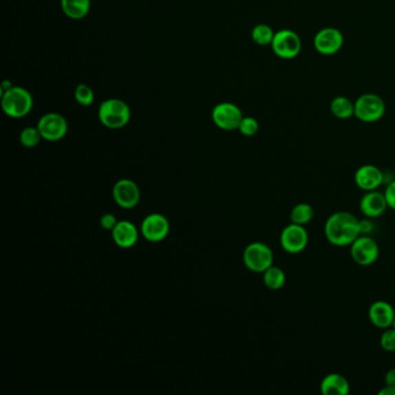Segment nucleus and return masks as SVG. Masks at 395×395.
Wrapping results in <instances>:
<instances>
[{
  "label": "nucleus",
  "instance_id": "nucleus-5",
  "mask_svg": "<svg viewBox=\"0 0 395 395\" xmlns=\"http://www.w3.org/2000/svg\"><path fill=\"white\" fill-rule=\"evenodd\" d=\"M386 105L381 96L374 93H365L355 101V118L364 123H374L383 118Z\"/></svg>",
  "mask_w": 395,
  "mask_h": 395
},
{
  "label": "nucleus",
  "instance_id": "nucleus-4",
  "mask_svg": "<svg viewBox=\"0 0 395 395\" xmlns=\"http://www.w3.org/2000/svg\"><path fill=\"white\" fill-rule=\"evenodd\" d=\"M242 260L248 270L264 274L268 268L274 264V252L264 242H252L244 250Z\"/></svg>",
  "mask_w": 395,
  "mask_h": 395
},
{
  "label": "nucleus",
  "instance_id": "nucleus-31",
  "mask_svg": "<svg viewBox=\"0 0 395 395\" xmlns=\"http://www.w3.org/2000/svg\"><path fill=\"white\" fill-rule=\"evenodd\" d=\"M385 384L387 386H395V369L388 370L385 374Z\"/></svg>",
  "mask_w": 395,
  "mask_h": 395
},
{
  "label": "nucleus",
  "instance_id": "nucleus-9",
  "mask_svg": "<svg viewBox=\"0 0 395 395\" xmlns=\"http://www.w3.org/2000/svg\"><path fill=\"white\" fill-rule=\"evenodd\" d=\"M308 232L303 225L291 223L284 227L279 237V242L286 253L299 254L308 245Z\"/></svg>",
  "mask_w": 395,
  "mask_h": 395
},
{
  "label": "nucleus",
  "instance_id": "nucleus-8",
  "mask_svg": "<svg viewBox=\"0 0 395 395\" xmlns=\"http://www.w3.org/2000/svg\"><path fill=\"white\" fill-rule=\"evenodd\" d=\"M211 118L218 128L224 131H233L238 130L244 115L242 109L235 103H222L215 106Z\"/></svg>",
  "mask_w": 395,
  "mask_h": 395
},
{
  "label": "nucleus",
  "instance_id": "nucleus-23",
  "mask_svg": "<svg viewBox=\"0 0 395 395\" xmlns=\"http://www.w3.org/2000/svg\"><path fill=\"white\" fill-rule=\"evenodd\" d=\"M275 32L270 26L266 23L257 25L252 30V40L259 45H271V42L274 40Z\"/></svg>",
  "mask_w": 395,
  "mask_h": 395
},
{
  "label": "nucleus",
  "instance_id": "nucleus-29",
  "mask_svg": "<svg viewBox=\"0 0 395 395\" xmlns=\"http://www.w3.org/2000/svg\"><path fill=\"white\" fill-rule=\"evenodd\" d=\"M384 194L385 198H386V201H387L388 208L395 211V180H393V181L388 184Z\"/></svg>",
  "mask_w": 395,
  "mask_h": 395
},
{
  "label": "nucleus",
  "instance_id": "nucleus-13",
  "mask_svg": "<svg viewBox=\"0 0 395 395\" xmlns=\"http://www.w3.org/2000/svg\"><path fill=\"white\" fill-rule=\"evenodd\" d=\"M113 198L118 206L132 209L140 201V191L137 183L132 180L121 179L114 184Z\"/></svg>",
  "mask_w": 395,
  "mask_h": 395
},
{
  "label": "nucleus",
  "instance_id": "nucleus-33",
  "mask_svg": "<svg viewBox=\"0 0 395 395\" xmlns=\"http://www.w3.org/2000/svg\"><path fill=\"white\" fill-rule=\"evenodd\" d=\"M11 87H13V85H12L11 81H5L4 83H3V85H1V91H8V89H10Z\"/></svg>",
  "mask_w": 395,
  "mask_h": 395
},
{
  "label": "nucleus",
  "instance_id": "nucleus-25",
  "mask_svg": "<svg viewBox=\"0 0 395 395\" xmlns=\"http://www.w3.org/2000/svg\"><path fill=\"white\" fill-rule=\"evenodd\" d=\"M74 99L81 106L89 107L94 103V91L88 85L79 84L74 89Z\"/></svg>",
  "mask_w": 395,
  "mask_h": 395
},
{
  "label": "nucleus",
  "instance_id": "nucleus-14",
  "mask_svg": "<svg viewBox=\"0 0 395 395\" xmlns=\"http://www.w3.org/2000/svg\"><path fill=\"white\" fill-rule=\"evenodd\" d=\"M359 209H361V213L370 220L383 216L388 209L385 194L377 191H366L361 198Z\"/></svg>",
  "mask_w": 395,
  "mask_h": 395
},
{
  "label": "nucleus",
  "instance_id": "nucleus-24",
  "mask_svg": "<svg viewBox=\"0 0 395 395\" xmlns=\"http://www.w3.org/2000/svg\"><path fill=\"white\" fill-rule=\"evenodd\" d=\"M42 135H41L40 130L35 128V127H28L22 130L20 134V142H21L22 147H27V149H33L40 144Z\"/></svg>",
  "mask_w": 395,
  "mask_h": 395
},
{
  "label": "nucleus",
  "instance_id": "nucleus-2",
  "mask_svg": "<svg viewBox=\"0 0 395 395\" xmlns=\"http://www.w3.org/2000/svg\"><path fill=\"white\" fill-rule=\"evenodd\" d=\"M33 106V96L26 88L13 86L1 94V108L8 118H25L32 111Z\"/></svg>",
  "mask_w": 395,
  "mask_h": 395
},
{
  "label": "nucleus",
  "instance_id": "nucleus-18",
  "mask_svg": "<svg viewBox=\"0 0 395 395\" xmlns=\"http://www.w3.org/2000/svg\"><path fill=\"white\" fill-rule=\"evenodd\" d=\"M320 391L323 395H348L350 393V383L342 374H327L320 383Z\"/></svg>",
  "mask_w": 395,
  "mask_h": 395
},
{
  "label": "nucleus",
  "instance_id": "nucleus-3",
  "mask_svg": "<svg viewBox=\"0 0 395 395\" xmlns=\"http://www.w3.org/2000/svg\"><path fill=\"white\" fill-rule=\"evenodd\" d=\"M98 118L106 128L118 130L130 122L131 109L123 100L108 99L100 105Z\"/></svg>",
  "mask_w": 395,
  "mask_h": 395
},
{
  "label": "nucleus",
  "instance_id": "nucleus-6",
  "mask_svg": "<svg viewBox=\"0 0 395 395\" xmlns=\"http://www.w3.org/2000/svg\"><path fill=\"white\" fill-rule=\"evenodd\" d=\"M303 48L299 35L291 30H281L275 33L271 49L275 55L282 59H293L299 55Z\"/></svg>",
  "mask_w": 395,
  "mask_h": 395
},
{
  "label": "nucleus",
  "instance_id": "nucleus-28",
  "mask_svg": "<svg viewBox=\"0 0 395 395\" xmlns=\"http://www.w3.org/2000/svg\"><path fill=\"white\" fill-rule=\"evenodd\" d=\"M118 220L116 217L114 216L113 213H105L101 218H100V225L103 227V230L111 231L115 228L118 225Z\"/></svg>",
  "mask_w": 395,
  "mask_h": 395
},
{
  "label": "nucleus",
  "instance_id": "nucleus-21",
  "mask_svg": "<svg viewBox=\"0 0 395 395\" xmlns=\"http://www.w3.org/2000/svg\"><path fill=\"white\" fill-rule=\"evenodd\" d=\"M313 218H314V209L308 203H298L293 206L290 213L291 223L303 225V226L311 223Z\"/></svg>",
  "mask_w": 395,
  "mask_h": 395
},
{
  "label": "nucleus",
  "instance_id": "nucleus-19",
  "mask_svg": "<svg viewBox=\"0 0 395 395\" xmlns=\"http://www.w3.org/2000/svg\"><path fill=\"white\" fill-rule=\"evenodd\" d=\"M61 8L67 18L81 20L91 11V0H61Z\"/></svg>",
  "mask_w": 395,
  "mask_h": 395
},
{
  "label": "nucleus",
  "instance_id": "nucleus-17",
  "mask_svg": "<svg viewBox=\"0 0 395 395\" xmlns=\"http://www.w3.org/2000/svg\"><path fill=\"white\" fill-rule=\"evenodd\" d=\"M113 240L120 248H131L137 244L139 238L138 228L135 224L128 220H121L111 231Z\"/></svg>",
  "mask_w": 395,
  "mask_h": 395
},
{
  "label": "nucleus",
  "instance_id": "nucleus-22",
  "mask_svg": "<svg viewBox=\"0 0 395 395\" xmlns=\"http://www.w3.org/2000/svg\"><path fill=\"white\" fill-rule=\"evenodd\" d=\"M286 275L282 268L276 267L273 264L264 273V283L268 289H282L283 286H286Z\"/></svg>",
  "mask_w": 395,
  "mask_h": 395
},
{
  "label": "nucleus",
  "instance_id": "nucleus-1",
  "mask_svg": "<svg viewBox=\"0 0 395 395\" xmlns=\"http://www.w3.org/2000/svg\"><path fill=\"white\" fill-rule=\"evenodd\" d=\"M323 231L327 242L337 247L350 246L361 235L359 220L348 211H337L330 215Z\"/></svg>",
  "mask_w": 395,
  "mask_h": 395
},
{
  "label": "nucleus",
  "instance_id": "nucleus-30",
  "mask_svg": "<svg viewBox=\"0 0 395 395\" xmlns=\"http://www.w3.org/2000/svg\"><path fill=\"white\" fill-rule=\"evenodd\" d=\"M374 225L370 218L364 220H359V231L361 235H370V233L374 232Z\"/></svg>",
  "mask_w": 395,
  "mask_h": 395
},
{
  "label": "nucleus",
  "instance_id": "nucleus-32",
  "mask_svg": "<svg viewBox=\"0 0 395 395\" xmlns=\"http://www.w3.org/2000/svg\"><path fill=\"white\" fill-rule=\"evenodd\" d=\"M379 395H395V386H385L379 391Z\"/></svg>",
  "mask_w": 395,
  "mask_h": 395
},
{
  "label": "nucleus",
  "instance_id": "nucleus-26",
  "mask_svg": "<svg viewBox=\"0 0 395 395\" xmlns=\"http://www.w3.org/2000/svg\"><path fill=\"white\" fill-rule=\"evenodd\" d=\"M259 129H260V125H259V122L255 118H250V116H247V118L244 116L242 121L240 122L238 130L245 137H253V136L257 135V132H259Z\"/></svg>",
  "mask_w": 395,
  "mask_h": 395
},
{
  "label": "nucleus",
  "instance_id": "nucleus-27",
  "mask_svg": "<svg viewBox=\"0 0 395 395\" xmlns=\"http://www.w3.org/2000/svg\"><path fill=\"white\" fill-rule=\"evenodd\" d=\"M381 347L383 348V350H385V352H395L394 327H389L387 330H384L381 337Z\"/></svg>",
  "mask_w": 395,
  "mask_h": 395
},
{
  "label": "nucleus",
  "instance_id": "nucleus-15",
  "mask_svg": "<svg viewBox=\"0 0 395 395\" xmlns=\"http://www.w3.org/2000/svg\"><path fill=\"white\" fill-rule=\"evenodd\" d=\"M384 182V173L374 165H363L355 173L356 186L364 191H377Z\"/></svg>",
  "mask_w": 395,
  "mask_h": 395
},
{
  "label": "nucleus",
  "instance_id": "nucleus-16",
  "mask_svg": "<svg viewBox=\"0 0 395 395\" xmlns=\"http://www.w3.org/2000/svg\"><path fill=\"white\" fill-rule=\"evenodd\" d=\"M395 310L388 301L377 300L369 308V319L371 323L381 330H387L393 326Z\"/></svg>",
  "mask_w": 395,
  "mask_h": 395
},
{
  "label": "nucleus",
  "instance_id": "nucleus-10",
  "mask_svg": "<svg viewBox=\"0 0 395 395\" xmlns=\"http://www.w3.org/2000/svg\"><path fill=\"white\" fill-rule=\"evenodd\" d=\"M42 138L48 142H58L65 137L69 130L66 118L58 113H48L43 115L37 123Z\"/></svg>",
  "mask_w": 395,
  "mask_h": 395
},
{
  "label": "nucleus",
  "instance_id": "nucleus-20",
  "mask_svg": "<svg viewBox=\"0 0 395 395\" xmlns=\"http://www.w3.org/2000/svg\"><path fill=\"white\" fill-rule=\"evenodd\" d=\"M330 111L339 120H348L355 116V103L345 96H337L330 103Z\"/></svg>",
  "mask_w": 395,
  "mask_h": 395
},
{
  "label": "nucleus",
  "instance_id": "nucleus-34",
  "mask_svg": "<svg viewBox=\"0 0 395 395\" xmlns=\"http://www.w3.org/2000/svg\"><path fill=\"white\" fill-rule=\"evenodd\" d=\"M392 327H394V328H395V318H394V322H393V326H392Z\"/></svg>",
  "mask_w": 395,
  "mask_h": 395
},
{
  "label": "nucleus",
  "instance_id": "nucleus-12",
  "mask_svg": "<svg viewBox=\"0 0 395 395\" xmlns=\"http://www.w3.org/2000/svg\"><path fill=\"white\" fill-rule=\"evenodd\" d=\"M343 34L334 27H326L315 34L313 44L319 54L323 56L335 55L343 45Z\"/></svg>",
  "mask_w": 395,
  "mask_h": 395
},
{
  "label": "nucleus",
  "instance_id": "nucleus-11",
  "mask_svg": "<svg viewBox=\"0 0 395 395\" xmlns=\"http://www.w3.org/2000/svg\"><path fill=\"white\" fill-rule=\"evenodd\" d=\"M171 225L167 217L161 213H151L145 217L140 226L143 238L150 242H160L169 235Z\"/></svg>",
  "mask_w": 395,
  "mask_h": 395
},
{
  "label": "nucleus",
  "instance_id": "nucleus-7",
  "mask_svg": "<svg viewBox=\"0 0 395 395\" xmlns=\"http://www.w3.org/2000/svg\"><path fill=\"white\" fill-rule=\"evenodd\" d=\"M378 242L370 235H359L350 245V254L352 260L362 267H369L374 264L379 257Z\"/></svg>",
  "mask_w": 395,
  "mask_h": 395
}]
</instances>
